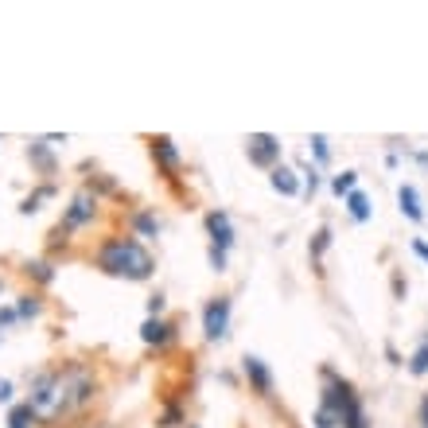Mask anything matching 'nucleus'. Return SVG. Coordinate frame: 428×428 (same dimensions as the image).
Wrapping results in <instances>:
<instances>
[{
	"mask_svg": "<svg viewBox=\"0 0 428 428\" xmlns=\"http://www.w3.org/2000/svg\"><path fill=\"white\" fill-rule=\"evenodd\" d=\"M164 311V296H152V300H148V316H160Z\"/></svg>",
	"mask_w": 428,
	"mask_h": 428,
	"instance_id": "obj_25",
	"label": "nucleus"
},
{
	"mask_svg": "<svg viewBox=\"0 0 428 428\" xmlns=\"http://www.w3.org/2000/svg\"><path fill=\"white\" fill-rule=\"evenodd\" d=\"M8 401H12V382L0 378V405H8Z\"/></svg>",
	"mask_w": 428,
	"mask_h": 428,
	"instance_id": "obj_24",
	"label": "nucleus"
},
{
	"mask_svg": "<svg viewBox=\"0 0 428 428\" xmlns=\"http://www.w3.org/2000/svg\"><path fill=\"white\" fill-rule=\"evenodd\" d=\"M133 230L141 237H156L160 234V218H156L152 210H141V214H133Z\"/></svg>",
	"mask_w": 428,
	"mask_h": 428,
	"instance_id": "obj_13",
	"label": "nucleus"
},
{
	"mask_svg": "<svg viewBox=\"0 0 428 428\" xmlns=\"http://www.w3.org/2000/svg\"><path fill=\"white\" fill-rule=\"evenodd\" d=\"M51 195H55V187H51V183H47V187H39L36 195H28V199H23L20 214H36V210H39V203H43V199H51Z\"/></svg>",
	"mask_w": 428,
	"mask_h": 428,
	"instance_id": "obj_18",
	"label": "nucleus"
},
{
	"mask_svg": "<svg viewBox=\"0 0 428 428\" xmlns=\"http://www.w3.org/2000/svg\"><path fill=\"white\" fill-rule=\"evenodd\" d=\"M97 269L109 277H125V281H148L156 261L137 237H109L97 250Z\"/></svg>",
	"mask_w": 428,
	"mask_h": 428,
	"instance_id": "obj_1",
	"label": "nucleus"
},
{
	"mask_svg": "<svg viewBox=\"0 0 428 428\" xmlns=\"http://www.w3.org/2000/svg\"><path fill=\"white\" fill-rule=\"evenodd\" d=\"M230 311H234L230 296H218V300H210L203 308V335H207V343H222L230 335Z\"/></svg>",
	"mask_w": 428,
	"mask_h": 428,
	"instance_id": "obj_4",
	"label": "nucleus"
},
{
	"mask_svg": "<svg viewBox=\"0 0 428 428\" xmlns=\"http://www.w3.org/2000/svg\"><path fill=\"white\" fill-rule=\"evenodd\" d=\"M327 245H331V230H327V226H323V230H319V234H316V245H311V257H316V261H319V253H323V250H327Z\"/></svg>",
	"mask_w": 428,
	"mask_h": 428,
	"instance_id": "obj_21",
	"label": "nucleus"
},
{
	"mask_svg": "<svg viewBox=\"0 0 428 428\" xmlns=\"http://www.w3.org/2000/svg\"><path fill=\"white\" fill-rule=\"evenodd\" d=\"M358 187V171H339V176H331V191L335 195H351Z\"/></svg>",
	"mask_w": 428,
	"mask_h": 428,
	"instance_id": "obj_16",
	"label": "nucleus"
},
{
	"mask_svg": "<svg viewBox=\"0 0 428 428\" xmlns=\"http://www.w3.org/2000/svg\"><path fill=\"white\" fill-rule=\"evenodd\" d=\"M94 214H97V195L90 191V187H82L70 199L67 214H63V230H82L86 222H94Z\"/></svg>",
	"mask_w": 428,
	"mask_h": 428,
	"instance_id": "obj_6",
	"label": "nucleus"
},
{
	"mask_svg": "<svg viewBox=\"0 0 428 428\" xmlns=\"http://www.w3.org/2000/svg\"><path fill=\"white\" fill-rule=\"evenodd\" d=\"M242 370H245V378L253 382V390H257V393H269V390H273V374H269V366H265L257 355H245V358H242Z\"/></svg>",
	"mask_w": 428,
	"mask_h": 428,
	"instance_id": "obj_8",
	"label": "nucleus"
},
{
	"mask_svg": "<svg viewBox=\"0 0 428 428\" xmlns=\"http://www.w3.org/2000/svg\"><path fill=\"white\" fill-rule=\"evenodd\" d=\"M397 203H401V214L409 222H424V207H421V191L413 183H401L397 187Z\"/></svg>",
	"mask_w": 428,
	"mask_h": 428,
	"instance_id": "obj_10",
	"label": "nucleus"
},
{
	"mask_svg": "<svg viewBox=\"0 0 428 428\" xmlns=\"http://www.w3.org/2000/svg\"><path fill=\"white\" fill-rule=\"evenodd\" d=\"M421 421H424V428H428V397H424V405H421Z\"/></svg>",
	"mask_w": 428,
	"mask_h": 428,
	"instance_id": "obj_29",
	"label": "nucleus"
},
{
	"mask_svg": "<svg viewBox=\"0 0 428 428\" xmlns=\"http://www.w3.org/2000/svg\"><path fill=\"white\" fill-rule=\"evenodd\" d=\"M269 183H273L277 195H288V199H292V195H300V176H296L292 168H284V164H277V168L269 171Z\"/></svg>",
	"mask_w": 428,
	"mask_h": 428,
	"instance_id": "obj_11",
	"label": "nucleus"
},
{
	"mask_svg": "<svg viewBox=\"0 0 428 428\" xmlns=\"http://www.w3.org/2000/svg\"><path fill=\"white\" fill-rule=\"evenodd\" d=\"M28 273H36L39 277V281H51V265H47V261H31V265H28Z\"/></svg>",
	"mask_w": 428,
	"mask_h": 428,
	"instance_id": "obj_22",
	"label": "nucleus"
},
{
	"mask_svg": "<svg viewBox=\"0 0 428 428\" xmlns=\"http://www.w3.org/2000/svg\"><path fill=\"white\" fill-rule=\"evenodd\" d=\"M245 156H250V164L273 171L277 164H281V141H277V137H269V133H253L250 141H245Z\"/></svg>",
	"mask_w": 428,
	"mask_h": 428,
	"instance_id": "obj_5",
	"label": "nucleus"
},
{
	"mask_svg": "<svg viewBox=\"0 0 428 428\" xmlns=\"http://www.w3.org/2000/svg\"><path fill=\"white\" fill-rule=\"evenodd\" d=\"M343 428H370V424H366V417H362V413H355V417H351V421L343 424Z\"/></svg>",
	"mask_w": 428,
	"mask_h": 428,
	"instance_id": "obj_28",
	"label": "nucleus"
},
{
	"mask_svg": "<svg viewBox=\"0 0 428 428\" xmlns=\"http://www.w3.org/2000/svg\"><path fill=\"white\" fill-rule=\"evenodd\" d=\"M16 323V308H0V327Z\"/></svg>",
	"mask_w": 428,
	"mask_h": 428,
	"instance_id": "obj_26",
	"label": "nucleus"
},
{
	"mask_svg": "<svg viewBox=\"0 0 428 428\" xmlns=\"http://www.w3.org/2000/svg\"><path fill=\"white\" fill-rule=\"evenodd\" d=\"M304 191H308V195H316V191H319V171H316V168H311L308 176H304Z\"/></svg>",
	"mask_w": 428,
	"mask_h": 428,
	"instance_id": "obj_23",
	"label": "nucleus"
},
{
	"mask_svg": "<svg viewBox=\"0 0 428 428\" xmlns=\"http://www.w3.org/2000/svg\"><path fill=\"white\" fill-rule=\"evenodd\" d=\"M39 311H43V300L39 296H20V304H16V319H36Z\"/></svg>",
	"mask_w": 428,
	"mask_h": 428,
	"instance_id": "obj_15",
	"label": "nucleus"
},
{
	"mask_svg": "<svg viewBox=\"0 0 428 428\" xmlns=\"http://www.w3.org/2000/svg\"><path fill=\"white\" fill-rule=\"evenodd\" d=\"M409 374H417V378H424L428 374V335H424V343L413 351V358H409Z\"/></svg>",
	"mask_w": 428,
	"mask_h": 428,
	"instance_id": "obj_17",
	"label": "nucleus"
},
{
	"mask_svg": "<svg viewBox=\"0 0 428 428\" xmlns=\"http://www.w3.org/2000/svg\"><path fill=\"white\" fill-rule=\"evenodd\" d=\"M28 160H31V164H36V168H39V171H43V176H51V171H55V156H51V152H47V144H43V141H36V144H28Z\"/></svg>",
	"mask_w": 428,
	"mask_h": 428,
	"instance_id": "obj_12",
	"label": "nucleus"
},
{
	"mask_svg": "<svg viewBox=\"0 0 428 428\" xmlns=\"http://www.w3.org/2000/svg\"><path fill=\"white\" fill-rule=\"evenodd\" d=\"M413 253H417L421 261H428V242H421V237H417V242H413Z\"/></svg>",
	"mask_w": 428,
	"mask_h": 428,
	"instance_id": "obj_27",
	"label": "nucleus"
},
{
	"mask_svg": "<svg viewBox=\"0 0 428 428\" xmlns=\"http://www.w3.org/2000/svg\"><path fill=\"white\" fill-rule=\"evenodd\" d=\"M152 156L156 160H160V168L164 171H171V176H176L179 171V148H176V141H171V137H152Z\"/></svg>",
	"mask_w": 428,
	"mask_h": 428,
	"instance_id": "obj_9",
	"label": "nucleus"
},
{
	"mask_svg": "<svg viewBox=\"0 0 428 428\" xmlns=\"http://www.w3.org/2000/svg\"><path fill=\"white\" fill-rule=\"evenodd\" d=\"M141 339L148 343V347H168V343L176 339V327H171L168 319H160V316H148L144 327H141Z\"/></svg>",
	"mask_w": 428,
	"mask_h": 428,
	"instance_id": "obj_7",
	"label": "nucleus"
},
{
	"mask_svg": "<svg viewBox=\"0 0 428 428\" xmlns=\"http://www.w3.org/2000/svg\"><path fill=\"white\" fill-rule=\"evenodd\" d=\"M207 234H210V269L226 273V253L234 245V226H230L226 210H210L207 214Z\"/></svg>",
	"mask_w": 428,
	"mask_h": 428,
	"instance_id": "obj_3",
	"label": "nucleus"
},
{
	"mask_svg": "<svg viewBox=\"0 0 428 428\" xmlns=\"http://www.w3.org/2000/svg\"><path fill=\"white\" fill-rule=\"evenodd\" d=\"M31 421H36V413H31L28 405H16L12 413H8V428H31Z\"/></svg>",
	"mask_w": 428,
	"mask_h": 428,
	"instance_id": "obj_19",
	"label": "nucleus"
},
{
	"mask_svg": "<svg viewBox=\"0 0 428 428\" xmlns=\"http://www.w3.org/2000/svg\"><path fill=\"white\" fill-rule=\"evenodd\" d=\"M347 214H351L355 222H366V218H370V199H366L362 191H351V195H347Z\"/></svg>",
	"mask_w": 428,
	"mask_h": 428,
	"instance_id": "obj_14",
	"label": "nucleus"
},
{
	"mask_svg": "<svg viewBox=\"0 0 428 428\" xmlns=\"http://www.w3.org/2000/svg\"><path fill=\"white\" fill-rule=\"evenodd\" d=\"M55 390H59V417H74L97 397V374L86 362H63L55 366Z\"/></svg>",
	"mask_w": 428,
	"mask_h": 428,
	"instance_id": "obj_2",
	"label": "nucleus"
},
{
	"mask_svg": "<svg viewBox=\"0 0 428 428\" xmlns=\"http://www.w3.org/2000/svg\"><path fill=\"white\" fill-rule=\"evenodd\" d=\"M0 288H4V281H0Z\"/></svg>",
	"mask_w": 428,
	"mask_h": 428,
	"instance_id": "obj_30",
	"label": "nucleus"
},
{
	"mask_svg": "<svg viewBox=\"0 0 428 428\" xmlns=\"http://www.w3.org/2000/svg\"><path fill=\"white\" fill-rule=\"evenodd\" d=\"M308 144H311V152H316V160H319V164H327V160H331V141H327L323 133H316Z\"/></svg>",
	"mask_w": 428,
	"mask_h": 428,
	"instance_id": "obj_20",
	"label": "nucleus"
}]
</instances>
